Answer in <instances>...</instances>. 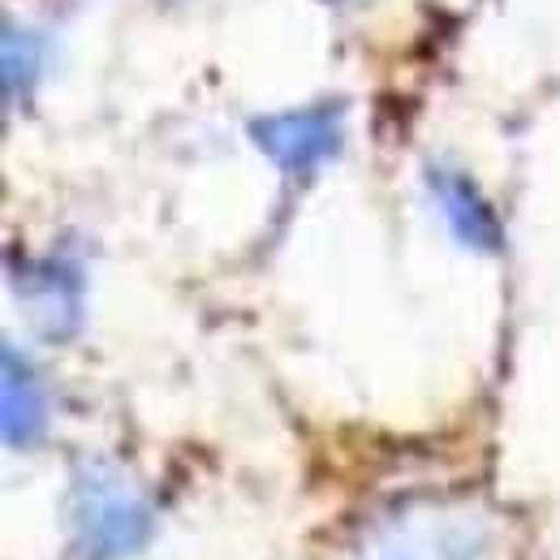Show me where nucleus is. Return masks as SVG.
Instances as JSON below:
<instances>
[{
	"label": "nucleus",
	"instance_id": "f257e3e1",
	"mask_svg": "<svg viewBox=\"0 0 560 560\" xmlns=\"http://www.w3.org/2000/svg\"><path fill=\"white\" fill-rule=\"evenodd\" d=\"M155 530L147 491L108 462L78 466L66 491V560H126Z\"/></svg>",
	"mask_w": 560,
	"mask_h": 560
},
{
	"label": "nucleus",
	"instance_id": "f03ea898",
	"mask_svg": "<svg viewBox=\"0 0 560 560\" xmlns=\"http://www.w3.org/2000/svg\"><path fill=\"white\" fill-rule=\"evenodd\" d=\"M250 142L289 177H311L346 142V104L319 100L250 121Z\"/></svg>",
	"mask_w": 560,
	"mask_h": 560
},
{
	"label": "nucleus",
	"instance_id": "7ed1b4c3",
	"mask_svg": "<svg viewBox=\"0 0 560 560\" xmlns=\"http://www.w3.org/2000/svg\"><path fill=\"white\" fill-rule=\"evenodd\" d=\"M427 190H431V203L444 215L448 233L466 250L495 255L504 246V229H500L495 211H491V203L479 195V186L466 173H457L448 164H435V168H427Z\"/></svg>",
	"mask_w": 560,
	"mask_h": 560
},
{
	"label": "nucleus",
	"instance_id": "20e7f679",
	"mask_svg": "<svg viewBox=\"0 0 560 560\" xmlns=\"http://www.w3.org/2000/svg\"><path fill=\"white\" fill-rule=\"evenodd\" d=\"M0 422L9 448H31L48 427V393L39 371L13 346L0 350Z\"/></svg>",
	"mask_w": 560,
	"mask_h": 560
},
{
	"label": "nucleus",
	"instance_id": "39448f33",
	"mask_svg": "<svg viewBox=\"0 0 560 560\" xmlns=\"http://www.w3.org/2000/svg\"><path fill=\"white\" fill-rule=\"evenodd\" d=\"M22 298L35 306V315L44 319V328L52 337L57 332H73L78 319H82V272H78V264L48 259V264L26 268Z\"/></svg>",
	"mask_w": 560,
	"mask_h": 560
},
{
	"label": "nucleus",
	"instance_id": "423d86ee",
	"mask_svg": "<svg viewBox=\"0 0 560 560\" xmlns=\"http://www.w3.org/2000/svg\"><path fill=\"white\" fill-rule=\"evenodd\" d=\"M0 70H4V104L13 108L18 100H26L35 91V82L48 70V35H39L35 26L4 22Z\"/></svg>",
	"mask_w": 560,
	"mask_h": 560
}]
</instances>
